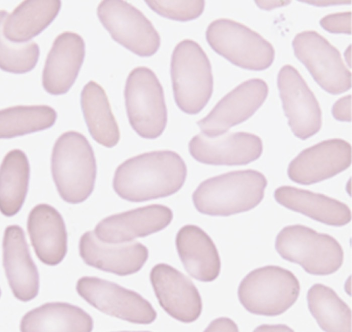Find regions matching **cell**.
Segmentation results:
<instances>
[{
    "label": "cell",
    "instance_id": "6da1fadb",
    "mask_svg": "<svg viewBox=\"0 0 352 332\" xmlns=\"http://www.w3.org/2000/svg\"><path fill=\"white\" fill-rule=\"evenodd\" d=\"M187 167L171 150L148 152L127 159L116 169L113 188L125 200L140 202L170 196L183 186Z\"/></svg>",
    "mask_w": 352,
    "mask_h": 332
},
{
    "label": "cell",
    "instance_id": "7a4b0ae2",
    "mask_svg": "<svg viewBox=\"0 0 352 332\" xmlns=\"http://www.w3.org/2000/svg\"><path fill=\"white\" fill-rule=\"evenodd\" d=\"M267 185L265 177L257 171H232L202 182L193 193L192 201L201 213L227 216L255 207Z\"/></svg>",
    "mask_w": 352,
    "mask_h": 332
},
{
    "label": "cell",
    "instance_id": "3957f363",
    "mask_svg": "<svg viewBox=\"0 0 352 332\" xmlns=\"http://www.w3.org/2000/svg\"><path fill=\"white\" fill-rule=\"evenodd\" d=\"M51 171L64 201L78 204L86 200L94 190L97 173L94 152L86 137L74 131L61 134L53 147Z\"/></svg>",
    "mask_w": 352,
    "mask_h": 332
},
{
    "label": "cell",
    "instance_id": "277c9868",
    "mask_svg": "<svg viewBox=\"0 0 352 332\" xmlns=\"http://www.w3.org/2000/svg\"><path fill=\"white\" fill-rule=\"evenodd\" d=\"M171 77L174 99L184 113H199L209 100L214 87L211 65L201 47L191 39L178 43L171 56Z\"/></svg>",
    "mask_w": 352,
    "mask_h": 332
},
{
    "label": "cell",
    "instance_id": "5b68a950",
    "mask_svg": "<svg viewBox=\"0 0 352 332\" xmlns=\"http://www.w3.org/2000/svg\"><path fill=\"white\" fill-rule=\"evenodd\" d=\"M275 248L283 259L313 275L332 274L343 262L342 248L334 238L302 225L284 227L277 235Z\"/></svg>",
    "mask_w": 352,
    "mask_h": 332
},
{
    "label": "cell",
    "instance_id": "8992f818",
    "mask_svg": "<svg viewBox=\"0 0 352 332\" xmlns=\"http://www.w3.org/2000/svg\"><path fill=\"white\" fill-rule=\"evenodd\" d=\"M300 292L294 274L276 265H266L251 271L238 289L239 300L252 314L274 316L283 314L297 301Z\"/></svg>",
    "mask_w": 352,
    "mask_h": 332
},
{
    "label": "cell",
    "instance_id": "52a82bcc",
    "mask_svg": "<svg viewBox=\"0 0 352 332\" xmlns=\"http://www.w3.org/2000/svg\"><path fill=\"white\" fill-rule=\"evenodd\" d=\"M124 94L134 131L145 139L159 137L167 125V110L163 89L155 73L144 66L133 69L127 78Z\"/></svg>",
    "mask_w": 352,
    "mask_h": 332
},
{
    "label": "cell",
    "instance_id": "ba28073f",
    "mask_svg": "<svg viewBox=\"0 0 352 332\" xmlns=\"http://www.w3.org/2000/svg\"><path fill=\"white\" fill-rule=\"evenodd\" d=\"M205 37L217 53L241 68L262 71L273 62L275 51L268 41L256 32L232 20H215L208 26Z\"/></svg>",
    "mask_w": 352,
    "mask_h": 332
},
{
    "label": "cell",
    "instance_id": "9c48e42d",
    "mask_svg": "<svg viewBox=\"0 0 352 332\" xmlns=\"http://www.w3.org/2000/svg\"><path fill=\"white\" fill-rule=\"evenodd\" d=\"M98 17L112 38L133 53L150 57L159 49L160 35L139 10L123 1H102Z\"/></svg>",
    "mask_w": 352,
    "mask_h": 332
},
{
    "label": "cell",
    "instance_id": "30bf717a",
    "mask_svg": "<svg viewBox=\"0 0 352 332\" xmlns=\"http://www.w3.org/2000/svg\"><path fill=\"white\" fill-rule=\"evenodd\" d=\"M292 46L297 58L326 92L336 95L351 88V73L340 52L318 32L299 33L293 40Z\"/></svg>",
    "mask_w": 352,
    "mask_h": 332
},
{
    "label": "cell",
    "instance_id": "8fae6325",
    "mask_svg": "<svg viewBox=\"0 0 352 332\" xmlns=\"http://www.w3.org/2000/svg\"><path fill=\"white\" fill-rule=\"evenodd\" d=\"M78 294L89 304L111 316L132 323L150 324L157 317L151 303L137 293L95 276H83L76 285Z\"/></svg>",
    "mask_w": 352,
    "mask_h": 332
},
{
    "label": "cell",
    "instance_id": "7c38bea8",
    "mask_svg": "<svg viewBox=\"0 0 352 332\" xmlns=\"http://www.w3.org/2000/svg\"><path fill=\"white\" fill-rule=\"evenodd\" d=\"M277 82L285 114L294 134L305 140L316 134L321 127V109L299 72L286 65L278 72Z\"/></svg>",
    "mask_w": 352,
    "mask_h": 332
},
{
    "label": "cell",
    "instance_id": "4fadbf2b",
    "mask_svg": "<svg viewBox=\"0 0 352 332\" xmlns=\"http://www.w3.org/2000/svg\"><path fill=\"white\" fill-rule=\"evenodd\" d=\"M268 93L266 83L259 78L245 81L224 96L210 113L196 124L208 137L224 134L247 120L261 106Z\"/></svg>",
    "mask_w": 352,
    "mask_h": 332
},
{
    "label": "cell",
    "instance_id": "5bb4252c",
    "mask_svg": "<svg viewBox=\"0 0 352 332\" xmlns=\"http://www.w3.org/2000/svg\"><path fill=\"white\" fill-rule=\"evenodd\" d=\"M150 281L158 302L172 317L191 323L199 317L201 298L193 282L172 266L161 263L150 272Z\"/></svg>",
    "mask_w": 352,
    "mask_h": 332
},
{
    "label": "cell",
    "instance_id": "9a60e30c",
    "mask_svg": "<svg viewBox=\"0 0 352 332\" xmlns=\"http://www.w3.org/2000/svg\"><path fill=\"white\" fill-rule=\"evenodd\" d=\"M351 163L350 145L341 139H331L301 152L290 163L287 173L292 181L308 185L336 175Z\"/></svg>",
    "mask_w": 352,
    "mask_h": 332
},
{
    "label": "cell",
    "instance_id": "2e32d148",
    "mask_svg": "<svg viewBox=\"0 0 352 332\" xmlns=\"http://www.w3.org/2000/svg\"><path fill=\"white\" fill-rule=\"evenodd\" d=\"M188 149L194 159L204 164L240 165L259 158L263 144L259 137L247 132L230 133L216 137L199 133L190 140Z\"/></svg>",
    "mask_w": 352,
    "mask_h": 332
},
{
    "label": "cell",
    "instance_id": "e0dca14e",
    "mask_svg": "<svg viewBox=\"0 0 352 332\" xmlns=\"http://www.w3.org/2000/svg\"><path fill=\"white\" fill-rule=\"evenodd\" d=\"M173 217L168 207L151 204L109 216L101 220L93 232L101 242L124 243L164 229Z\"/></svg>",
    "mask_w": 352,
    "mask_h": 332
},
{
    "label": "cell",
    "instance_id": "ac0fdd59",
    "mask_svg": "<svg viewBox=\"0 0 352 332\" xmlns=\"http://www.w3.org/2000/svg\"><path fill=\"white\" fill-rule=\"evenodd\" d=\"M79 250L87 265L121 276L139 271L149 256L148 249L139 242L106 243L98 240L93 231L81 237Z\"/></svg>",
    "mask_w": 352,
    "mask_h": 332
},
{
    "label": "cell",
    "instance_id": "d6986e66",
    "mask_svg": "<svg viewBox=\"0 0 352 332\" xmlns=\"http://www.w3.org/2000/svg\"><path fill=\"white\" fill-rule=\"evenodd\" d=\"M85 56V43L77 33L64 31L54 39L47 56L42 84L48 93H66L74 84Z\"/></svg>",
    "mask_w": 352,
    "mask_h": 332
},
{
    "label": "cell",
    "instance_id": "ffe728a7",
    "mask_svg": "<svg viewBox=\"0 0 352 332\" xmlns=\"http://www.w3.org/2000/svg\"><path fill=\"white\" fill-rule=\"evenodd\" d=\"M3 248V265L14 297L23 302L33 299L39 292V274L20 226L6 227Z\"/></svg>",
    "mask_w": 352,
    "mask_h": 332
},
{
    "label": "cell",
    "instance_id": "44dd1931",
    "mask_svg": "<svg viewBox=\"0 0 352 332\" xmlns=\"http://www.w3.org/2000/svg\"><path fill=\"white\" fill-rule=\"evenodd\" d=\"M27 228L35 253L42 263L54 266L62 261L67 251V232L62 216L54 207L45 203L34 206Z\"/></svg>",
    "mask_w": 352,
    "mask_h": 332
},
{
    "label": "cell",
    "instance_id": "7402d4cb",
    "mask_svg": "<svg viewBox=\"0 0 352 332\" xmlns=\"http://www.w3.org/2000/svg\"><path fill=\"white\" fill-rule=\"evenodd\" d=\"M175 244L179 257L188 273L203 282L219 276L221 260L211 238L199 227L187 225L178 232Z\"/></svg>",
    "mask_w": 352,
    "mask_h": 332
},
{
    "label": "cell",
    "instance_id": "603a6c76",
    "mask_svg": "<svg viewBox=\"0 0 352 332\" xmlns=\"http://www.w3.org/2000/svg\"><path fill=\"white\" fill-rule=\"evenodd\" d=\"M273 196L284 207L328 226H343L351 219L345 204L322 194L283 186L275 189Z\"/></svg>",
    "mask_w": 352,
    "mask_h": 332
},
{
    "label": "cell",
    "instance_id": "cb8c5ba5",
    "mask_svg": "<svg viewBox=\"0 0 352 332\" xmlns=\"http://www.w3.org/2000/svg\"><path fill=\"white\" fill-rule=\"evenodd\" d=\"M61 7L58 0H26L11 13L1 11V33L13 42L29 41L52 22Z\"/></svg>",
    "mask_w": 352,
    "mask_h": 332
},
{
    "label": "cell",
    "instance_id": "d4e9b609",
    "mask_svg": "<svg viewBox=\"0 0 352 332\" xmlns=\"http://www.w3.org/2000/svg\"><path fill=\"white\" fill-rule=\"evenodd\" d=\"M92 317L80 307L68 303L48 302L27 312L21 331H91Z\"/></svg>",
    "mask_w": 352,
    "mask_h": 332
},
{
    "label": "cell",
    "instance_id": "484cf974",
    "mask_svg": "<svg viewBox=\"0 0 352 332\" xmlns=\"http://www.w3.org/2000/svg\"><path fill=\"white\" fill-rule=\"evenodd\" d=\"M81 105L93 139L108 148L115 146L120 139V132L104 89L94 81H90L81 92Z\"/></svg>",
    "mask_w": 352,
    "mask_h": 332
},
{
    "label": "cell",
    "instance_id": "4316f807",
    "mask_svg": "<svg viewBox=\"0 0 352 332\" xmlns=\"http://www.w3.org/2000/svg\"><path fill=\"white\" fill-rule=\"evenodd\" d=\"M0 209L6 216L16 214L21 209L28 190L30 163L22 150L10 151L1 165Z\"/></svg>",
    "mask_w": 352,
    "mask_h": 332
},
{
    "label": "cell",
    "instance_id": "83f0119b",
    "mask_svg": "<svg viewBox=\"0 0 352 332\" xmlns=\"http://www.w3.org/2000/svg\"><path fill=\"white\" fill-rule=\"evenodd\" d=\"M309 311L325 331H351V311L331 288L315 284L308 290Z\"/></svg>",
    "mask_w": 352,
    "mask_h": 332
},
{
    "label": "cell",
    "instance_id": "f1b7e54d",
    "mask_svg": "<svg viewBox=\"0 0 352 332\" xmlns=\"http://www.w3.org/2000/svg\"><path fill=\"white\" fill-rule=\"evenodd\" d=\"M56 112L46 105H17L0 111V137L10 139L51 127Z\"/></svg>",
    "mask_w": 352,
    "mask_h": 332
},
{
    "label": "cell",
    "instance_id": "f546056e",
    "mask_svg": "<svg viewBox=\"0 0 352 332\" xmlns=\"http://www.w3.org/2000/svg\"><path fill=\"white\" fill-rule=\"evenodd\" d=\"M0 67L2 70L23 74L33 70L40 55L38 45L33 41L16 43L1 33Z\"/></svg>",
    "mask_w": 352,
    "mask_h": 332
},
{
    "label": "cell",
    "instance_id": "4dcf8cb0",
    "mask_svg": "<svg viewBox=\"0 0 352 332\" xmlns=\"http://www.w3.org/2000/svg\"><path fill=\"white\" fill-rule=\"evenodd\" d=\"M154 12L164 17L178 21H188L203 13V1H146Z\"/></svg>",
    "mask_w": 352,
    "mask_h": 332
},
{
    "label": "cell",
    "instance_id": "1f68e13d",
    "mask_svg": "<svg viewBox=\"0 0 352 332\" xmlns=\"http://www.w3.org/2000/svg\"><path fill=\"white\" fill-rule=\"evenodd\" d=\"M321 27L332 33H351V12L329 14L320 21Z\"/></svg>",
    "mask_w": 352,
    "mask_h": 332
},
{
    "label": "cell",
    "instance_id": "d6a6232c",
    "mask_svg": "<svg viewBox=\"0 0 352 332\" xmlns=\"http://www.w3.org/2000/svg\"><path fill=\"white\" fill-rule=\"evenodd\" d=\"M331 112L336 120L342 122H350L351 95H348L339 99L333 104Z\"/></svg>",
    "mask_w": 352,
    "mask_h": 332
},
{
    "label": "cell",
    "instance_id": "836d02e7",
    "mask_svg": "<svg viewBox=\"0 0 352 332\" xmlns=\"http://www.w3.org/2000/svg\"><path fill=\"white\" fill-rule=\"evenodd\" d=\"M290 1H255L261 9L270 10L276 7L284 6L290 4Z\"/></svg>",
    "mask_w": 352,
    "mask_h": 332
},
{
    "label": "cell",
    "instance_id": "e575fe53",
    "mask_svg": "<svg viewBox=\"0 0 352 332\" xmlns=\"http://www.w3.org/2000/svg\"><path fill=\"white\" fill-rule=\"evenodd\" d=\"M302 2L311 4L316 6H326L329 5H336L341 4H348L351 3V1H302Z\"/></svg>",
    "mask_w": 352,
    "mask_h": 332
}]
</instances>
